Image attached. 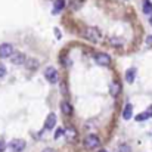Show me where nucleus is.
<instances>
[{"instance_id":"2","label":"nucleus","mask_w":152,"mask_h":152,"mask_svg":"<svg viewBox=\"0 0 152 152\" xmlns=\"http://www.w3.org/2000/svg\"><path fill=\"white\" fill-rule=\"evenodd\" d=\"M99 143H101V140H99V137H98L96 134H89V136H86V137H84V142H83V145H84L86 149H95V148L99 146Z\"/></svg>"},{"instance_id":"25","label":"nucleus","mask_w":152,"mask_h":152,"mask_svg":"<svg viewBox=\"0 0 152 152\" xmlns=\"http://www.w3.org/2000/svg\"><path fill=\"white\" fill-rule=\"evenodd\" d=\"M149 24L152 25V16H149Z\"/></svg>"},{"instance_id":"11","label":"nucleus","mask_w":152,"mask_h":152,"mask_svg":"<svg viewBox=\"0 0 152 152\" xmlns=\"http://www.w3.org/2000/svg\"><path fill=\"white\" fill-rule=\"evenodd\" d=\"M109 92H111V95H112V96H118V95H120V92H121V84H120L118 81L111 83V86H109Z\"/></svg>"},{"instance_id":"15","label":"nucleus","mask_w":152,"mask_h":152,"mask_svg":"<svg viewBox=\"0 0 152 152\" xmlns=\"http://www.w3.org/2000/svg\"><path fill=\"white\" fill-rule=\"evenodd\" d=\"M64 6H65V1H64V0H56V1H55V6H53V13H55V15L59 13V12L64 9Z\"/></svg>"},{"instance_id":"12","label":"nucleus","mask_w":152,"mask_h":152,"mask_svg":"<svg viewBox=\"0 0 152 152\" xmlns=\"http://www.w3.org/2000/svg\"><path fill=\"white\" fill-rule=\"evenodd\" d=\"M132 115H133V106H132V103H126V106L123 109V118L124 120H130Z\"/></svg>"},{"instance_id":"10","label":"nucleus","mask_w":152,"mask_h":152,"mask_svg":"<svg viewBox=\"0 0 152 152\" xmlns=\"http://www.w3.org/2000/svg\"><path fill=\"white\" fill-rule=\"evenodd\" d=\"M136 68H129L127 71H126V81L129 83V84H132L133 81H134V77H136Z\"/></svg>"},{"instance_id":"20","label":"nucleus","mask_w":152,"mask_h":152,"mask_svg":"<svg viewBox=\"0 0 152 152\" xmlns=\"http://www.w3.org/2000/svg\"><path fill=\"white\" fill-rule=\"evenodd\" d=\"M121 40H117V39H111V45H115V46H121Z\"/></svg>"},{"instance_id":"26","label":"nucleus","mask_w":152,"mask_h":152,"mask_svg":"<svg viewBox=\"0 0 152 152\" xmlns=\"http://www.w3.org/2000/svg\"><path fill=\"white\" fill-rule=\"evenodd\" d=\"M99 152H106V151H105V149H102V151H99Z\"/></svg>"},{"instance_id":"16","label":"nucleus","mask_w":152,"mask_h":152,"mask_svg":"<svg viewBox=\"0 0 152 152\" xmlns=\"http://www.w3.org/2000/svg\"><path fill=\"white\" fill-rule=\"evenodd\" d=\"M143 13L148 16H152V3L149 0H145V3H143Z\"/></svg>"},{"instance_id":"17","label":"nucleus","mask_w":152,"mask_h":152,"mask_svg":"<svg viewBox=\"0 0 152 152\" xmlns=\"http://www.w3.org/2000/svg\"><path fill=\"white\" fill-rule=\"evenodd\" d=\"M37 66H39V62H37L36 59L27 61V68H28V69H37Z\"/></svg>"},{"instance_id":"3","label":"nucleus","mask_w":152,"mask_h":152,"mask_svg":"<svg viewBox=\"0 0 152 152\" xmlns=\"http://www.w3.org/2000/svg\"><path fill=\"white\" fill-rule=\"evenodd\" d=\"M25 146H27V143H25L24 139H13V140L9 143V148L13 152H22L25 149Z\"/></svg>"},{"instance_id":"13","label":"nucleus","mask_w":152,"mask_h":152,"mask_svg":"<svg viewBox=\"0 0 152 152\" xmlns=\"http://www.w3.org/2000/svg\"><path fill=\"white\" fill-rule=\"evenodd\" d=\"M61 109H62V112H64L65 115H71V114H72V108H71V105L66 101H64L61 103Z\"/></svg>"},{"instance_id":"18","label":"nucleus","mask_w":152,"mask_h":152,"mask_svg":"<svg viewBox=\"0 0 152 152\" xmlns=\"http://www.w3.org/2000/svg\"><path fill=\"white\" fill-rule=\"evenodd\" d=\"M118 152H132V148H130V145L121 143V145L118 146Z\"/></svg>"},{"instance_id":"21","label":"nucleus","mask_w":152,"mask_h":152,"mask_svg":"<svg viewBox=\"0 0 152 152\" xmlns=\"http://www.w3.org/2000/svg\"><path fill=\"white\" fill-rule=\"evenodd\" d=\"M4 149H6V142L3 139H0V152H3Z\"/></svg>"},{"instance_id":"7","label":"nucleus","mask_w":152,"mask_h":152,"mask_svg":"<svg viewBox=\"0 0 152 152\" xmlns=\"http://www.w3.org/2000/svg\"><path fill=\"white\" fill-rule=\"evenodd\" d=\"M10 61H12V64H15V65H21V64H24L25 62V55L24 53H21V52H13L12 55H10Z\"/></svg>"},{"instance_id":"8","label":"nucleus","mask_w":152,"mask_h":152,"mask_svg":"<svg viewBox=\"0 0 152 152\" xmlns=\"http://www.w3.org/2000/svg\"><path fill=\"white\" fill-rule=\"evenodd\" d=\"M56 126V114L55 112H50L46 118V123H45V129L46 130H52L53 127Z\"/></svg>"},{"instance_id":"1","label":"nucleus","mask_w":152,"mask_h":152,"mask_svg":"<svg viewBox=\"0 0 152 152\" xmlns=\"http://www.w3.org/2000/svg\"><path fill=\"white\" fill-rule=\"evenodd\" d=\"M83 36H84V39H87V40L92 42V43H98L102 39L101 31H99L96 27H87V28H84Z\"/></svg>"},{"instance_id":"22","label":"nucleus","mask_w":152,"mask_h":152,"mask_svg":"<svg viewBox=\"0 0 152 152\" xmlns=\"http://www.w3.org/2000/svg\"><path fill=\"white\" fill-rule=\"evenodd\" d=\"M4 74H6V68H4V65H1V64H0V78H1Z\"/></svg>"},{"instance_id":"14","label":"nucleus","mask_w":152,"mask_h":152,"mask_svg":"<svg viewBox=\"0 0 152 152\" xmlns=\"http://www.w3.org/2000/svg\"><path fill=\"white\" fill-rule=\"evenodd\" d=\"M151 117H152V109H148L146 112H142V114L136 115V121H145V120H148Z\"/></svg>"},{"instance_id":"9","label":"nucleus","mask_w":152,"mask_h":152,"mask_svg":"<svg viewBox=\"0 0 152 152\" xmlns=\"http://www.w3.org/2000/svg\"><path fill=\"white\" fill-rule=\"evenodd\" d=\"M64 134H65V137H66L69 142H72V140L77 139V130H75L74 127H71V126L64 130Z\"/></svg>"},{"instance_id":"5","label":"nucleus","mask_w":152,"mask_h":152,"mask_svg":"<svg viewBox=\"0 0 152 152\" xmlns=\"http://www.w3.org/2000/svg\"><path fill=\"white\" fill-rule=\"evenodd\" d=\"M95 61H96V64H99L102 66H108L111 64V56L108 53H102L101 52V53H96Z\"/></svg>"},{"instance_id":"19","label":"nucleus","mask_w":152,"mask_h":152,"mask_svg":"<svg viewBox=\"0 0 152 152\" xmlns=\"http://www.w3.org/2000/svg\"><path fill=\"white\" fill-rule=\"evenodd\" d=\"M62 134H64V129H58V130H56V133H55V139L61 137Z\"/></svg>"},{"instance_id":"23","label":"nucleus","mask_w":152,"mask_h":152,"mask_svg":"<svg viewBox=\"0 0 152 152\" xmlns=\"http://www.w3.org/2000/svg\"><path fill=\"white\" fill-rule=\"evenodd\" d=\"M146 42H148V43H152V36H149V37L146 39Z\"/></svg>"},{"instance_id":"4","label":"nucleus","mask_w":152,"mask_h":152,"mask_svg":"<svg viewBox=\"0 0 152 152\" xmlns=\"http://www.w3.org/2000/svg\"><path fill=\"white\" fill-rule=\"evenodd\" d=\"M45 77H46V80L49 81V83H56L58 81V71H56V68H53V66H48L46 69H45Z\"/></svg>"},{"instance_id":"6","label":"nucleus","mask_w":152,"mask_h":152,"mask_svg":"<svg viewBox=\"0 0 152 152\" xmlns=\"http://www.w3.org/2000/svg\"><path fill=\"white\" fill-rule=\"evenodd\" d=\"M13 53V46L9 43H3L0 45V58H10V55Z\"/></svg>"},{"instance_id":"24","label":"nucleus","mask_w":152,"mask_h":152,"mask_svg":"<svg viewBox=\"0 0 152 152\" xmlns=\"http://www.w3.org/2000/svg\"><path fill=\"white\" fill-rule=\"evenodd\" d=\"M43 152H55V151H53V149H50V148H48V149H45Z\"/></svg>"}]
</instances>
